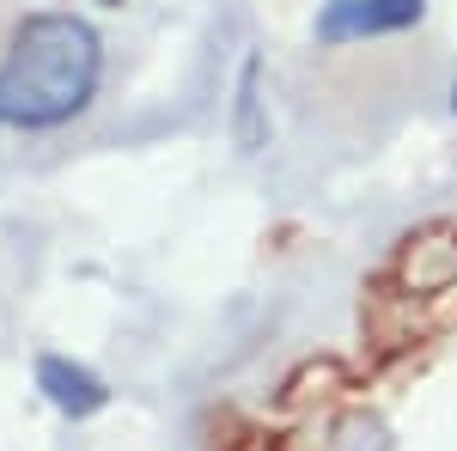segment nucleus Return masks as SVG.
<instances>
[{"label": "nucleus", "mask_w": 457, "mask_h": 451, "mask_svg": "<svg viewBox=\"0 0 457 451\" xmlns=\"http://www.w3.org/2000/svg\"><path fill=\"white\" fill-rule=\"evenodd\" d=\"M104 73L98 31L73 13H31L0 62V129H62L92 104Z\"/></svg>", "instance_id": "nucleus-1"}, {"label": "nucleus", "mask_w": 457, "mask_h": 451, "mask_svg": "<svg viewBox=\"0 0 457 451\" xmlns=\"http://www.w3.org/2000/svg\"><path fill=\"white\" fill-rule=\"evenodd\" d=\"M427 0H323L317 37L323 43H360V37H390L421 25Z\"/></svg>", "instance_id": "nucleus-2"}, {"label": "nucleus", "mask_w": 457, "mask_h": 451, "mask_svg": "<svg viewBox=\"0 0 457 451\" xmlns=\"http://www.w3.org/2000/svg\"><path fill=\"white\" fill-rule=\"evenodd\" d=\"M37 390H43L62 415H98L110 403L104 379H98L92 366L68 360V354H43V360H37Z\"/></svg>", "instance_id": "nucleus-3"}, {"label": "nucleus", "mask_w": 457, "mask_h": 451, "mask_svg": "<svg viewBox=\"0 0 457 451\" xmlns=\"http://www.w3.org/2000/svg\"><path fill=\"white\" fill-rule=\"evenodd\" d=\"M250 116H256V62L245 68V146H256L262 135H256V122H250Z\"/></svg>", "instance_id": "nucleus-4"}, {"label": "nucleus", "mask_w": 457, "mask_h": 451, "mask_svg": "<svg viewBox=\"0 0 457 451\" xmlns=\"http://www.w3.org/2000/svg\"><path fill=\"white\" fill-rule=\"evenodd\" d=\"M452 104H457V86H452Z\"/></svg>", "instance_id": "nucleus-5"}]
</instances>
